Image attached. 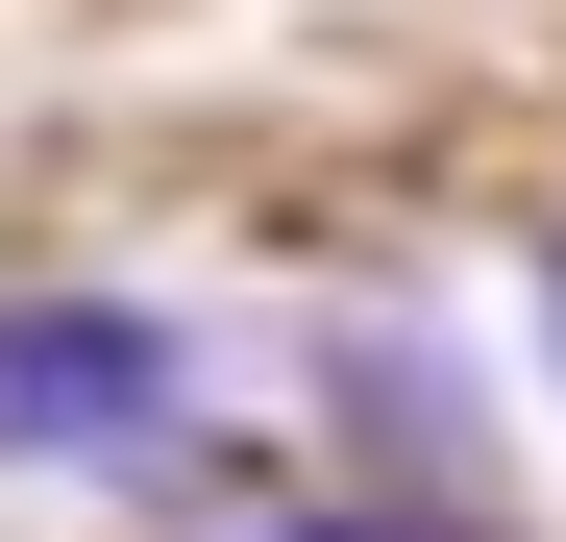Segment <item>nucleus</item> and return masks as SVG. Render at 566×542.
<instances>
[{
  "label": "nucleus",
  "mask_w": 566,
  "mask_h": 542,
  "mask_svg": "<svg viewBox=\"0 0 566 542\" xmlns=\"http://www.w3.org/2000/svg\"><path fill=\"white\" fill-rule=\"evenodd\" d=\"M172 395H198V345L148 296H0V469H124V444H172Z\"/></svg>",
  "instance_id": "f257e3e1"
},
{
  "label": "nucleus",
  "mask_w": 566,
  "mask_h": 542,
  "mask_svg": "<svg viewBox=\"0 0 566 542\" xmlns=\"http://www.w3.org/2000/svg\"><path fill=\"white\" fill-rule=\"evenodd\" d=\"M247 542H419V518H369V493H321V518H247Z\"/></svg>",
  "instance_id": "f03ea898"
},
{
  "label": "nucleus",
  "mask_w": 566,
  "mask_h": 542,
  "mask_svg": "<svg viewBox=\"0 0 566 542\" xmlns=\"http://www.w3.org/2000/svg\"><path fill=\"white\" fill-rule=\"evenodd\" d=\"M542 345H566V271H542Z\"/></svg>",
  "instance_id": "7ed1b4c3"
}]
</instances>
